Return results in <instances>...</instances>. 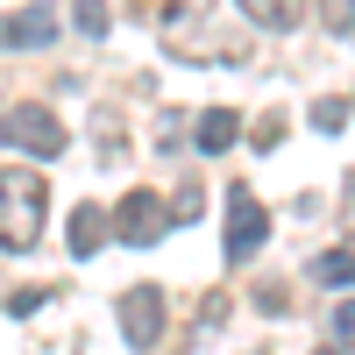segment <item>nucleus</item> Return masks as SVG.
Wrapping results in <instances>:
<instances>
[{
  "mask_svg": "<svg viewBox=\"0 0 355 355\" xmlns=\"http://www.w3.org/2000/svg\"><path fill=\"white\" fill-rule=\"evenodd\" d=\"M334 341H341V348H355V299H348V306H334Z\"/></svg>",
  "mask_w": 355,
  "mask_h": 355,
  "instance_id": "nucleus-14",
  "label": "nucleus"
},
{
  "mask_svg": "<svg viewBox=\"0 0 355 355\" xmlns=\"http://www.w3.org/2000/svg\"><path fill=\"white\" fill-rule=\"evenodd\" d=\"M178 220H171V206L157 199V192H121V206H114V234L121 242H135V249H150V242H164Z\"/></svg>",
  "mask_w": 355,
  "mask_h": 355,
  "instance_id": "nucleus-4",
  "label": "nucleus"
},
{
  "mask_svg": "<svg viewBox=\"0 0 355 355\" xmlns=\"http://www.w3.org/2000/svg\"><path fill=\"white\" fill-rule=\"evenodd\" d=\"M107 242V214H100V206H78V214H71V256H93Z\"/></svg>",
  "mask_w": 355,
  "mask_h": 355,
  "instance_id": "nucleus-9",
  "label": "nucleus"
},
{
  "mask_svg": "<svg viewBox=\"0 0 355 355\" xmlns=\"http://www.w3.org/2000/svg\"><path fill=\"white\" fill-rule=\"evenodd\" d=\"M313 284H355V249H327V256H313Z\"/></svg>",
  "mask_w": 355,
  "mask_h": 355,
  "instance_id": "nucleus-10",
  "label": "nucleus"
},
{
  "mask_svg": "<svg viewBox=\"0 0 355 355\" xmlns=\"http://www.w3.org/2000/svg\"><path fill=\"white\" fill-rule=\"evenodd\" d=\"M313 128H320V135H341V128H348V93L313 100Z\"/></svg>",
  "mask_w": 355,
  "mask_h": 355,
  "instance_id": "nucleus-11",
  "label": "nucleus"
},
{
  "mask_svg": "<svg viewBox=\"0 0 355 355\" xmlns=\"http://www.w3.org/2000/svg\"><path fill=\"white\" fill-rule=\"evenodd\" d=\"M192 214H199V185H185V192L171 199V220H192Z\"/></svg>",
  "mask_w": 355,
  "mask_h": 355,
  "instance_id": "nucleus-15",
  "label": "nucleus"
},
{
  "mask_svg": "<svg viewBox=\"0 0 355 355\" xmlns=\"http://www.w3.org/2000/svg\"><path fill=\"white\" fill-rule=\"evenodd\" d=\"M57 36V28H50V15H36V8H28V15H0V43H8V50H43Z\"/></svg>",
  "mask_w": 355,
  "mask_h": 355,
  "instance_id": "nucleus-7",
  "label": "nucleus"
},
{
  "mask_svg": "<svg viewBox=\"0 0 355 355\" xmlns=\"http://www.w3.org/2000/svg\"><path fill=\"white\" fill-rule=\"evenodd\" d=\"M256 28H270V36H284V28H299L306 21V0H234Z\"/></svg>",
  "mask_w": 355,
  "mask_h": 355,
  "instance_id": "nucleus-6",
  "label": "nucleus"
},
{
  "mask_svg": "<svg viewBox=\"0 0 355 355\" xmlns=\"http://www.w3.org/2000/svg\"><path fill=\"white\" fill-rule=\"evenodd\" d=\"M320 21H327V28H341V36H348V28H355V0H320Z\"/></svg>",
  "mask_w": 355,
  "mask_h": 355,
  "instance_id": "nucleus-13",
  "label": "nucleus"
},
{
  "mask_svg": "<svg viewBox=\"0 0 355 355\" xmlns=\"http://www.w3.org/2000/svg\"><path fill=\"white\" fill-rule=\"evenodd\" d=\"M234 135H242V128H234V114H227V107H206V114H199V128H192V142H199L206 157L234 150Z\"/></svg>",
  "mask_w": 355,
  "mask_h": 355,
  "instance_id": "nucleus-8",
  "label": "nucleus"
},
{
  "mask_svg": "<svg viewBox=\"0 0 355 355\" xmlns=\"http://www.w3.org/2000/svg\"><path fill=\"white\" fill-rule=\"evenodd\" d=\"M121 334H128V348H157V334H164V291L157 284L121 291Z\"/></svg>",
  "mask_w": 355,
  "mask_h": 355,
  "instance_id": "nucleus-5",
  "label": "nucleus"
},
{
  "mask_svg": "<svg viewBox=\"0 0 355 355\" xmlns=\"http://www.w3.org/2000/svg\"><path fill=\"white\" fill-rule=\"evenodd\" d=\"M320 355H341V348H320Z\"/></svg>",
  "mask_w": 355,
  "mask_h": 355,
  "instance_id": "nucleus-16",
  "label": "nucleus"
},
{
  "mask_svg": "<svg viewBox=\"0 0 355 355\" xmlns=\"http://www.w3.org/2000/svg\"><path fill=\"white\" fill-rule=\"evenodd\" d=\"M71 21L78 36H107V0H71Z\"/></svg>",
  "mask_w": 355,
  "mask_h": 355,
  "instance_id": "nucleus-12",
  "label": "nucleus"
},
{
  "mask_svg": "<svg viewBox=\"0 0 355 355\" xmlns=\"http://www.w3.org/2000/svg\"><path fill=\"white\" fill-rule=\"evenodd\" d=\"M43 214H50V178L36 171H0V242L8 249H28L43 234Z\"/></svg>",
  "mask_w": 355,
  "mask_h": 355,
  "instance_id": "nucleus-1",
  "label": "nucleus"
},
{
  "mask_svg": "<svg viewBox=\"0 0 355 355\" xmlns=\"http://www.w3.org/2000/svg\"><path fill=\"white\" fill-rule=\"evenodd\" d=\"M0 142H8V150H21V157H36V164H50V157L71 150V135L57 128L50 107H8V114H0Z\"/></svg>",
  "mask_w": 355,
  "mask_h": 355,
  "instance_id": "nucleus-2",
  "label": "nucleus"
},
{
  "mask_svg": "<svg viewBox=\"0 0 355 355\" xmlns=\"http://www.w3.org/2000/svg\"><path fill=\"white\" fill-rule=\"evenodd\" d=\"M263 242H270V214L249 185H227V263H249Z\"/></svg>",
  "mask_w": 355,
  "mask_h": 355,
  "instance_id": "nucleus-3",
  "label": "nucleus"
}]
</instances>
